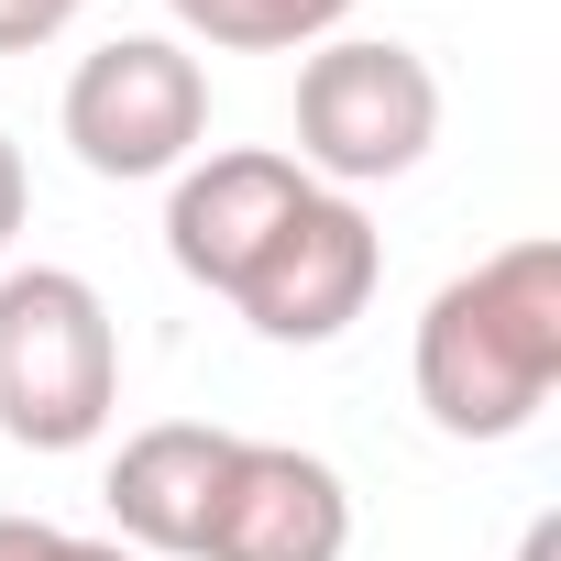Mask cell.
Segmentation results:
<instances>
[{"mask_svg": "<svg viewBox=\"0 0 561 561\" xmlns=\"http://www.w3.org/2000/svg\"><path fill=\"white\" fill-rule=\"evenodd\" d=\"M56 561H144V550H122V539H78V528H67V539H56Z\"/></svg>", "mask_w": 561, "mask_h": 561, "instance_id": "obj_13", "label": "cell"}, {"mask_svg": "<svg viewBox=\"0 0 561 561\" xmlns=\"http://www.w3.org/2000/svg\"><path fill=\"white\" fill-rule=\"evenodd\" d=\"M440 144V78L397 34H331L298 67V165L309 187H386Z\"/></svg>", "mask_w": 561, "mask_h": 561, "instance_id": "obj_3", "label": "cell"}, {"mask_svg": "<svg viewBox=\"0 0 561 561\" xmlns=\"http://www.w3.org/2000/svg\"><path fill=\"white\" fill-rule=\"evenodd\" d=\"M78 12L67 0H0V56H34V45H56Z\"/></svg>", "mask_w": 561, "mask_h": 561, "instance_id": "obj_10", "label": "cell"}, {"mask_svg": "<svg viewBox=\"0 0 561 561\" xmlns=\"http://www.w3.org/2000/svg\"><path fill=\"white\" fill-rule=\"evenodd\" d=\"M419 408L440 440H517L561 386V242H506L419 309L408 342Z\"/></svg>", "mask_w": 561, "mask_h": 561, "instance_id": "obj_1", "label": "cell"}, {"mask_svg": "<svg viewBox=\"0 0 561 561\" xmlns=\"http://www.w3.org/2000/svg\"><path fill=\"white\" fill-rule=\"evenodd\" d=\"M309 198V165L298 154H275V144H220V154H187L176 165V198H165V253L187 287L231 298L253 253L287 231V209Z\"/></svg>", "mask_w": 561, "mask_h": 561, "instance_id": "obj_7", "label": "cell"}, {"mask_svg": "<svg viewBox=\"0 0 561 561\" xmlns=\"http://www.w3.org/2000/svg\"><path fill=\"white\" fill-rule=\"evenodd\" d=\"M67 12H89V0H67Z\"/></svg>", "mask_w": 561, "mask_h": 561, "instance_id": "obj_15", "label": "cell"}, {"mask_svg": "<svg viewBox=\"0 0 561 561\" xmlns=\"http://www.w3.org/2000/svg\"><path fill=\"white\" fill-rule=\"evenodd\" d=\"M56 539L67 528H45V517H0V561H56Z\"/></svg>", "mask_w": 561, "mask_h": 561, "instance_id": "obj_12", "label": "cell"}, {"mask_svg": "<svg viewBox=\"0 0 561 561\" xmlns=\"http://www.w3.org/2000/svg\"><path fill=\"white\" fill-rule=\"evenodd\" d=\"M375 275H386V242H375L364 198H342V187H309V198L287 209V231H275V242L253 253V275L231 287V309H242L264 342L320 353V342H342V331L375 309Z\"/></svg>", "mask_w": 561, "mask_h": 561, "instance_id": "obj_5", "label": "cell"}, {"mask_svg": "<svg viewBox=\"0 0 561 561\" xmlns=\"http://www.w3.org/2000/svg\"><path fill=\"white\" fill-rule=\"evenodd\" d=\"M122 408V331L78 264L0 275V440L12 451H89Z\"/></svg>", "mask_w": 561, "mask_h": 561, "instance_id": "obj_2", "label": "cell"}, {"mask_svg": "<svg viewBox=\"0 0 561 561\" xmlns=\"http://www.w3.org/2000/svg\"><path fill=\"white\" fill-rule=\"evenodd\" d=\"M176 12V34H198V45H220V56H309V45H331L364 0H165Z\"/></svg>", "mask_w": 561, "mask_h": 561, "instance_id": "obj_9", "label": "cell"}, {"mask_svg": "<svg viewBox=\"0 0 561 561\" xmlns=\"http://www.w3.org/2000/svg\"><path fill=\"white\" fill-rule=\"evenodd\" d=\"M56 122H67L78 165L111 176V187L176 176V165L209 144V67H198L176 34H111V45L78 56Z\"/></svg>", "mask_w": 561, "mask_h": 561, "instance_id": "obj_4", "label": "cell"}, {"mask_svg": "<svg viewBox=\"0 0 561 561\" xmlns=\"http://www.w3.org/2000/svg\"><path fill=\"white\" fill-rule=\"evenodd\" d=\"M517 561H561V517H528V539H517Z\"/></svg>", "mask_w": 561, "mask_h": 561, "instance_id": "obj_14", "label": "cell"}, {"mask_svg": "<svg viewBox=\"0 0 561 561\" xmlns=\"http://www.w3.org/2000/svg\"><path fill=\"white\" fill-rule=\"evenodd\" d=\"M23 209H34V176H23V144L0 133V253H12V231H23Z\"/></svg>", "mask_w": 561, "mask_h": 561, "instance_id": "obj_11", "label": "cell"}, {"mask_svg": "<svg viewBox=\"0 0 561 561\" xmlns=\"http://www.w3.org/2000/svg\"><path fill=\"white\" fill-rule=\"evenodd\" d=\"M231 440L242 430H209V419H154L111 451V539L122 550H165V561H198V528H209V495L231 473Z\"/></svg>", "mask_w": 561, "mask_h": 561, "instance_id": "obj_8", "label": "cell"}, {"mask_svg": "<svg viewBox=\"0 0 561 561\" xmlns=\"http://www.w3.org/2000/svg\"><path fill=\"white\" fill-rule=\"evenodd\" d=\"M353 550V484L298 440H231V473L209 495L198 561H342Z\"/></svg>", "mask_w": 561, "mask_h": 561, "instance_id": "obj_6", "label": "cell"}]
</instances>
